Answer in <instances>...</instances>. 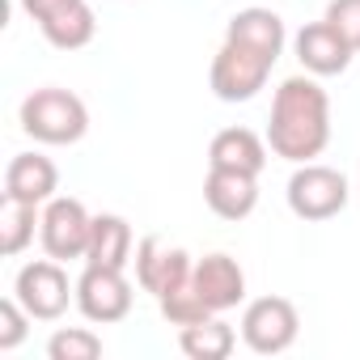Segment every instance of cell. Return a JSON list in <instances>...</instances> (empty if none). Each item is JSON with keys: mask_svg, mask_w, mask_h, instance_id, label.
Returning <instances> with one entry per match:
<instances>
[{"mask_svg": "<svg viewBox=\"0 0 360 360\" xmlns=\"http://www.w3.org/2000/svg\"><path fill=\"white\" fill-rule=\"evenodd\" d=\"M330 144V98L314 77H288L280 81L271 98V123H267V148L292 165H305L322 157Z\"/></svg>", "mask_w": 360, "mask_h": 360, "instance_id": "obj_1", "label": "cell"}, {"mask_svg": "<svg viewBox=\"0 0 360 360\" xmlns=\"http://www.w3.org/2000/svg\"><path fill=\"white\" fill-rule=\"evenodd\" d=\"M22 131L39 144H77L89 131V106L60 85H43L22 102Z\"/></svg>", "mask_w": 360, "mask_h": 360, "instance_id": "obj_2", "label": "cell"}, {"mask_svg": "<svg viewBox=\"0 0 360 360\" xmlns=\"http://www.w3.org/2000/svg\"><path fill=\"white\" fill-rule=\"evenodd\" d=\"M288 208L301 221H330L347 208V178L335 165L305 161L288 178Z\"/></svg>", "mask_w": 360, "mask_h": 360, "instance_id": "obj_3", "label": "cell"}, {"mask_svg": "<svg viewBox=\"0 0 360 360\" xmlns=\"http://www.w3.org/2000/svg\"><path fill=\"white\" fill-rule=\"evenodd\" d=\"M13 297L26 305L30 318L56 322V318H64L68 301H77V284H68V271L60 267V259L47 255V259H34V263H26V267L18 271Z\"/></svg>", "mask_w": 360, "mask_h": 360, "instance_id": "obj_4", "label": "cell"}, {"mask_svg": "<svg viewBox=\"0 0 360 360\" xmlns=\"http://www.w3.org/2000/svg\"><path fill=\"white\" fill-rule=\"evenodd\" d=\"M301 314L288 297H259L242 314V343L259 356H280L297 343Z\"/></svg>", "mask_w": 360, "mask_h": 360, "instance_id": "obj_5", "label": "cell"}, {"mask_svg": "<svg viewBox=\"0 0 360 360\" xmlns=\"http://www.w3.org/2000/svg\"><path fill=\"white\" fill-rule=\"evenodd\" d=\"M131 301H136V288H131V280L119 267H94V263H85V271L77 280V309L89 322H98V326L123 322L131 314Z\"/></svg>", "mask_w": 360, "mask_h": 360, "instance_id": "obj_6", "label": "cell"}, {"mask_svg": "<svg viewBox=\"0 0 360 360\" xmlns=\"http://www.w3.org/2000/svg\"><path fill=\"white\" fill-rule=\"evenodd\" d=\"M89 233H94V217L85 212L81 200L72 195H56L47 200L43 208V221H39V238H43V250L60 263L68 259H85L89 250Z\"/></svg>", "mask_w": 360, "mask_h": 360, "instance_id": "obj_7", "label": "cell"}, {"mask_svg": "<svg viewBox=\"0 0 360 360\" xmlns=\"http://www.w3.org/2000/svg\"><path fill=\"white\" fill-rule=\"evenodd\" d=\"M271 68H276L271 60H263V56H255V51H246V47H238V43L225 39L221 51H217V60H212L208 85H212V94L221 102H250L267 85Z\"/></svg>", "mask_w": 360, "mask_h": 360, "instance_id": "obj_8", "label": "cell"}, {"mask_svg": "<svg viewBox=\"0 0 360 360\" xmlns=\"http://www.w3.org/2000/svg\"><path fill=\"white\" fill-rule=\"evenodd\" d=\"M131 263H136V284L144 292H153L157 301L165 292H174V288H183L191 280V271H195V263H191V255L183 246H165L157 233L136 242V259Z\"/></svg>", "mask_w": 360, "mask_h": 360, "instance_id": "obj_9", "label": "cell"}, {"mask_svg": "<svg viewBox=\"0 0 360 360\" xmlns=\"http://www.w3.org/2000/svg\"><path fill=\"white\" fill-rule=\"evenodd\" d=\"M292 51H297V60H301V68L309 72V77H339V72H347V64H352V43L322 18V22H309V26H301L297 30V39H292Z\"/></svg>", "mask_w": 360, "mask_h": 360, "instance_id": "obj_10", "label": "cell"}, {"mask_svg": "<svg viewBox=\"0 0 360 360\" xmlns=\"http://www.w3.org/2000/svg\"><path fill=\"white\" fill-rule=\"evenodd\" d=\"M191 288L200 292V301H204L212 314H225V309H233V305L246 301V271H242L238 259H229V255L217 250V255H204V259L195 263Z\"/></svg>", "mask_w": 360, "mask_h": 360, "instance_id": "obj_11", "label": "cell"}, {"mask_svg": "<svg viewBox=\"0 0 360 360\" xmlns=\"http://www.w3.org/2000/svg\"><path fill=\"white\" fill-rule=\"evenodd\" d=\"M204 204L221 221H246L259 204V174H238V169H212L208 165Z\"/></svg>", "mask_w": 360, "mask_h": 360, "instance_id": "obj_12", "label": "cell"}, {"mask_svg": "<svg viewBox=\"0 0 360 360\" xmlns=\"http://www.w3.org/2000/svg\"><path fill=\"white\" fill-rule=\"evenodd\" d=\"M225 39L229 43H238V47H246V51H255V56H263V60H280L284 56V43H288V34H284V22H280V13H271V9H242V13H233L229 18V30H225Z\"/></svg>", "mask_w": 360, "mask_h": 360, "instance_id": "obj_13", "label": "cell"}, {"mask_svg": "<svg viewBox=\"0 0 360 360\" xmlns=\"http://www.w3.org/2000/svg\"><path fill=\"white\" fill-rule=\"evenodd\" d=\"M56 187H60V169L43 153H18L5 169V195H13V200L47 204V200H56Z\"/></svg>", "mask_w": 360, "mask_h": 360, "instance_id": "obj_14", "label": "cell"}, {"mask_svg": "<svg viewBox=\"0 0 360 360\" xmlns=\"http://www.w3.org/2000/svg\"><path fill=\"white\" fill-rule=\"evenodd\" d=\"M208 165L212 169H238V174H263L267 140L255 136L250 127H225L208 144Z\"/></svg>", "mask_w": 360, "mask_h": 360, "instance_id": "obj_15", "label": "cell"}, {"mask_svg": "<svg viewBox=\"0 0 360 360\" xmlns=\"http://www.w3.org/2000/svg\"><path fill=\"white\" fill-rule=\"evenodd\" d=\"M136 255V238H131V225L115 212H102L94 217V233H89V250H85V263L94 267H119L127 271Z\"/></svg>", "mask_w": 360, "mask_h": 360, "instance_id": "obj_16", "label": "cell"}, {"mask_svg": "<svg viewBox=\"0 0 360 360\" xmlns=\"http://www.w3.org/2000/svg\"><path fill=\"white\" fill-rule=\"evenodd\" d=\"M39 30H43V39H47L56 51H81V47L94 43V34H98V18H94V9L85 5V0H72V5L56 9L51 18H43Z\"/></svg>", "mask_w": 360, "mask_h": 360, "instance_id": "obj_17", "label": "cell"}, {"mask_svg": "<svg viewBox=\"0 0 360 360\" xmlns=\"http://www.w3.org/2000/svg\"><path fill=\"white\" fill-rule=\"evenodd\" d=\"M178 347H183L191 360H225L233 347H238V330L225 322V318H204L195 326H183L178 330Z\"/></svg>", "mask_w": 360, "mask_h": 360, "instance_id": "obj_18", "label": "cell"}, {"mask_svg": "<svg viewBox=\"0 0 360 360\" xmlns=\"http://www.w3.org/2000/svg\"><path fill=\"white\" fill-rule=\"evenodd\" d=\"M39 204L13 200V195H0V255L13 259L34 242V225H39Z\"/></svg>", "mask_w": 360, "mask_h": 360, "instance_id": "obj_19", "label": "cell"}, {"mask_svg": "<svg viewBox=\"0 0 360 360\" xmlns=\"http://www.w3.org/2000/svg\"><path fill=\"white\" fill-rule=\"evenodd\" d=\"M157 309H161V318L169 322V326H195V322H204V318H212V309L200 301V292L191 288V280L183 284V288H174V292H165L161 301H157Z\"/></svg>", "mask_w": 360, "mask_h": 360, "instance_id": "obj_20", "label": "cell"}, {"mask_svg": "<svg viewBox=\"0 0 360 360\" xmlns=\"http://www.w3.org/2000/svg\"><path fill=\"white\" fill-rule=\"evenodd\" d=\"M47 356L51 360H98L102 356V339L85 326H64L47 339Z\"/></svg>", "mask_w": 360, "mask_h": 360, "instance_id": "obj_21", "label": "cell"}, {"mask_svg": "<svg viewBox=\"0 0 360 360\" xmlns=\"http://www.w3.org/2000/svg\"><path fill=\"white\" fill-rule=\"evenodd\" d=\"M30 314H26V305L18 301V297H5L0 301V352H13L22 339H26V330H30Z\"/></svg>", "mask_w": 360, "mask_h": 360, "instance_id": "obj_22", "label": "cell"}, {"mask_svg": "<svg viewBox=\"0 0 360 360\" xmlns=\"http://www.w3.org/2000/svg\"><path fill=\"white\" fill-rule=\"evenodd\" d=\"M326 22L352 43V51H360V0H330V5H326Z\"/></svg>", "mask_w": 360, "mask_h": 360, "instance_id": "obj_23", "label": "cell"}, {"mask_svg": "<svg viewBox=\"0 0 360 360\" xmlns=\"http://www.w3.org/2000/svg\"><path fill=\"white\" fill-rule=\"evenodd\" d=\"M64 5H72V0H22V9H26L34 22L51 18V13H56V9H64Z\"/></svg>", "mask_w": 360, "mask_h": 360, "instance_id": "obj_24", "label": "cell"}]
</instances>
